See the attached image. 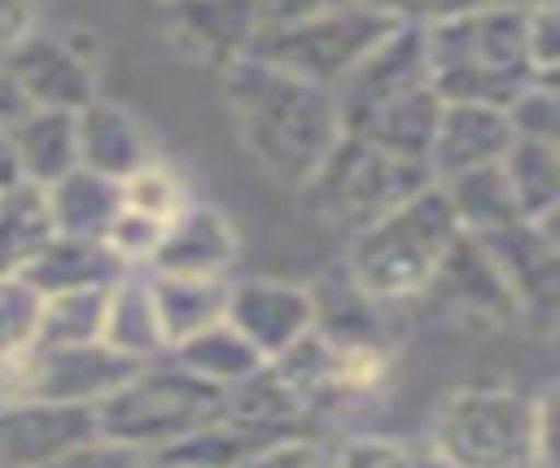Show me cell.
Listing matches in <instances>:
<instances>
[{
  "instance_id": "6da1fadb",
  "label": "cell",
  "mask_w": 560,
  "mask_h": 468,
  "mask_svg": "<svg viewBox=\"0 0 560 468\" xmlns=\"http://www.w3.org/2000/svg\"><path fill=\"white\" fill-rule=\"evenodd\" d=\"M228 105L249 153L280 179L306 184L341 136L332 87L284 74L258 57L228 66Z\"/></svg>"
},
{
  "instance_id": "7a4b0ae2",
  "label": "cell",
  "mask_w": 560,
  "mask_h": 468,
  "mask_svg": "<svg viewBox=\"0 0 560 468\" xmlns=\"http://www.w3.org/2000/svg\"><path fill=\"white\" fill-rule=\"evenodd\" d=\"M433 87L442 101L508 105L547 70L534 61V9L481 4L429 26Z\"/></svg>"
},
{
  "instance_id": "3957f363",
  "label": "cell",
  "mask_w": 560,
  "mask_h": 468,
  "mask_svg": "<svg viewBox=\"0 0 560 468\" xmlns=\"http://www.w3.org/2000/svg\"><path fill=\"white\" fill-rule=\"evenodd\" d=\"M459 219L451 210L446 188L433 179L376 223L350 236L346 276L376 302H402L429 289L442 254L451 249Z\"/></svg>"
},
{
  "instance_id": "277c9868",
  "label": "cell",
  "mask_w": 560,
  "mask_h": 468,
  "mask_svg": "<svg viewBox=\"0 0 560 468\" xmlns=\"http://www.w3.org/2000/svg\"><path fill=\"white\" fill-rule=\"evenodd\" d=\"M433 179L438 175L429 162L389 153V149L372 144L368 136L341 131L337 144L328 149V157L302 184V192H306V206L324 223L346 227L354 236L359 227L376 223L381 214H389L394 206H402L407 197L429 188Z\"/></svg>"
},
{
  "instance_id": "5b68a950",
  "label": "cell",
  "mask_w": 560,
  "mask_h": 468,
  "mask_svg": "<svg viewBox=\"0 0 560 468\" xmlns=\"http://www.w3.org/2000/svg\"><path fill=\"white\" fill-rule=\"evenodd\" d=\"M219 416H223V385L188 372L184 363L158 367L153 359L131 381H122L109 398L96 402L101 437L131 446L144 459L162 442H171L206 420H219Z\"/></svg>"
},
{
  "instance_id": "8992f818",
  "label": "cell",
  "mask_w": 560,
  "mask_h": 468,
  "mask_svg": "<svg viewBox=\"0 0 560 468\" xmlns=\"http://www.w3.org/2000/svg\"><path fill=\"white\" fill-rule=\"evenodd\" d=\"M394 26H398L394 13H385L368 0H350L332 13L311 17V22L258 26L249 57L284 70V74H298L306 83L337 87Z\"/></svg>"
},
{
  "instance_id": "52a82bcc",
  "label": "cell",
  "mask_w": 560,
  "mask_h": 468,
  "mask_svg": "<svg viewBox=\"0 0 560 468\" xmlns=\"http://www.w3.org/2000/svg\"><path fill=\"white\" fill-rule=\"evenodd\" d=\"M542 442V416L512 389H464L442 402L433 420V446L451 464L499 468L529 464Z\"/></svg>"
},
{
  "instance_id": "ba28073f",
  "label": "cell",
  "mask_w": 560,
  "mask_h": 468,
  "mask_svg": "<svg viewBox=\"0 0 560 468\" xmlns=\"http://www.w3.org/2000/svg\"><path fill=\"white\" fill-rule=\"evenodd\" d=\"M433 83V52H429V26L416 22H398L337 87V114H341V131H354L372 109H381L385 101Z\"/></svg>"
},
{
  "instance_id": "9c48e42d",
  "label": "cell",
  "mask_w": 560,
  "mask_h": 468,
  "mask_svg": "<svg viewBox=\"0 0 560 468\" xmlns=\"http://www.w3.org/2000/svg\"><path fill=\"white\" fill-rule=\"evenodd\" d=\"M96 437H101V424H96V407L88 402L18 398L0 407V464L74 459Z\"/></svg>"
},
{
  "instance_id": "30bf717a",
  "label": "cell",
  "mask_w": 560,
  "mask_h": 468,
  "mask_svg": "<svg viewBox=\"0 0 560 468\" xmlns=\"http://www.w3.org/2000/svg\"><path fill=\"white\" fill-rule=\"evenodd\" d=\"M477 241L490 249V258L508 276L521 302V315L560 324V245L551 241V232L538 219H521L499 232H481Z\"/></svg>"
},
{
  "instance_id": "8fae6325",
  "label": "cell",
  "mask_w": 560,
  "mask_h": 468,
  "mask_svg": "<svg viewBox=\"0 0 560 468\" xmlns=\"http://www.w3.org/2000/svg\"><path fill=\"white\" fill-rule=\"evenodd\" d=\"M424 293H433L455 315H477V319H490V324L521 319V302H516L508 276L499 271L490 249L464 227L455 232V241L442 254V262H438V271H433Z\"/></svg>"
},
{
  "instance_id": "7c38bea8",
  "label": "cell",
  "mask_w": 560,
  "mask_h": 468,
  "mask_svg": "<svg viewBox=\"0 0 560 468\" xmlns=\"http://www.w3.org/2000/svg\"><path fill=\"white\" fill-rule=\"evenodd\" d=\"M0 66L18 79V87L26 92L31 105L44 109H83L96 101L92 87V66L83 52H74L61 39L48 35H22L18 44H9L0 52Z\"/></svg>"
},
{
  "instance_id": "4fadbf2b",
  "label": "cell",
  "mask_w": 560,
  "mask_h": 468,
  "mask_svg": "<svg viewBox=\"0 0 560 468\" xmlns=\"http://www.w3.org/2000/svg\"><path fill=\"white\" fill-rule=\"evenodd\" d=\"M228 319L267 359H276L284 346L315 328V293L284 280H241L228 284Z\"/></svg>"
},
{
  "instance_id": "5bb4252c",
  "label": "cell",
  "mask_w": 560,
  "mask_h": 468,
  "mask_svg": "<svg viewBox=\"0 0 560 468\" xmlns=\"http://www.w3.org/2000/svg\"><path fill=\"white\" fill-rule=\"evenodd\" d=\"M516 131L503 105H477V101H446L433 149H429V166L438 179H451L459 171L472 166H490L503 162V153L512 149Z\"/></svg>"
},
{
  "instance_id": "9a60e30c",
  "label": "cell",
  "mask_w": 560,
  "mask_h": 468,
  "mask_svg": "<svg viewBox=\"0 0 560 468\" xmlns=\"http://www.w3.org/2000/svg\"><path fill=\"white\" fill-rule=\"evenodd\" d=\"M131 267L114 254V245L105 236H74V232H52L44 241V249L22 267V276L44 297L74 293V289H109Z\"/></svg>"
},
{
  "instance_id": "2e32d148",
  "label": "cell",
  "mask_w": 560,
  "mask_h": 468,
  "mask_svg": "<svg viewBox=\"0 0 560 468\" xmlns=\"http://www.w3.org/2000/svg\"><path fill=\"white\" fill-rule=\"evenodd\" d=\"M175 39L219 66L249 57L258 35V0H171Z\"/></svg>"
},
{
  "instance_id": "e0dca14e",
  "label": "cell",
  "mask_w": 560,
  "mask_h": 468,
  "mask_svg": "<svg viewBox=\"0 0 560 468\" xmlns=\"http://www.w3.org/2000/svg\"><path fill=\"white\" fill-rule=\"evenodd\" d=\"M232 254H236V236L228 227V219L219 210H206V206H184L153 258H149V271H162V276H223L232 267Z\"/></svg>"
},
{
  "instance_id": "ac0fdd59",
  "label": "cell",
  "mask_w": 560,
  "mask_h": 468,
  "mask_svg": "<svg viewBox=\"0 0 560 468\" xmlns=\"http://www.w3.org/2000/svg\"><path fill=\"white\" fill-rule=\"evenodd\" d=\"M9 140L18 149L22 175L31 184H57L66 171L79 166V114L74 109H44L31 105L13 127Z\"/></svg>"
},
{
  "instance_id": "d6986e66",
  "label": "cell",
  "mask_w": 560,
  "mask_h": 468,
  "mask_svg": "<svg viewBox=\"0 0 560 468\" xmlns=\"http://www.w3.org/2000/svg\"><path fill=\"white\" fill-rule=\"evenodd\" d=\"M442 109H446V101L438 96L433 83H424V87H411V92L385 101L381 109H372L354 127V136H368L372 144H381L389 153L429 162V149H433V136H438Z\"/></svg>"
},
{
  "instance_id": "ffe728a7",
  "label": "cell",
  "mask_w": 560,
  "mask_h": 468,
  "mask_svg": "<svg viewBox=\"0 0 560 468\" xmlns=\"http://www.w3.org/2000/svg\"><path fill=\"white\" fill-rule=\"evenodd\" d=\"M79 162L101 171V175H114V179L136 175L149 162V144H144L140 122L127 109L105 105V101L83 105L79 109Z\"/></svg>"
},
{
  "instance_id": "44dd1931",
  "label": "cell",
  "mask_w": 560,
  "mask_h": 468,
  "mask_svg": "<svg viewBox=\"0 0 560 468\" xmlns=\"http://www.w3.org/2000/svg\"><path fill=\"white\" fill-rule=\"evenodd\" d=\"M105 341L140 363L158 359L166 346L158 302H153V276L149 271H127L109 284V311H105Z\"/></svg>"
},
{
  "instance_id": "7402d4cb",
  "label": "cell",
  "mask_w": 560,
  "mask_h": 468,
  "mask_svg": "<svg viewBox=\"0 0 560 468\" xmlns=\"http://www.w3.org/2000/svg\"><path fill=\"white\" fill-rule=\"evenodd\" d=\"M48 206H52V223L57 232H74V236H105L109 223L118 219L122 201V179L101 175L92 166H74L66 171L57 184H48Z\"/></svg>"
},
{
  "instance_id": "603a6c76",
  "label": "cell",
  "mask_w": 560,
  "mask_h": 468,
  "mask_svg": "<svg viewBox=\"0 0 560 468\" xmlns=\"http://www.w3.org/2000/svg\"><path fill=\"white\" fill-rule=\"evenodd\" d=\"M153 276V302L166 332V346H179L184 337L219 324L228 315V284L223 276Z\"/></svg>"
},
{
  "instance_id": "cb8c5ba5",
  "label": "cell",
  "mask_w": 560,
  "mask_h": 468,
  "mask_svg": "<svg viewBox=\"0 0 560 468\" xmlns=\"http://www.w3.org/2000/svg\"><path fill=\"white\" fill-rule=\"evenodd\" d=\"M451 197V210L459 219L464 232H499L508 223H521L525 210L512 192V179L503 171V162H490V166H472V171H459L451 179H438Z\"/></svg>"
},
{
  "instance_id": "d4e9b609",
  "label": "cell",
  "mask_w": 560,
  "mask_h": 468,
  "mask_svg": "<svg viewBox=\"0 0 560 468\" xmlns=\"http://www.w3.org/2000/svg\"><path fill=\"white\" fill-rule=\"evenodd\" d=\"M171 354H175V363H184L188 372H197V376H206V381H214L223 389L236 385V381H245V376H254L267 363V354L228 315L219 324L184 337L179 346H171Z\"/></svg>"
},
{
  "instance_id": "484cf974",
  "label": "cell",
  "mask_w": 560,
  "mask_h": 468,
  "mask_svg": "<svg viewBox=\"0 0 560 468\" xmlns=\"http://www.w3.org/2000/svg\"><path fill=\"white\" fill-rule=\"evenodd\" d=\"M57 232L52 223V206H48V188L44 184H13L0 192V276H18L39 249L44 241Z\"/></svg>"
},
{
  "instance_id": "4316f807",
  "label": "cell",
  "mask_w": 560,
  "mask_h": 468,
  "mask_svg": "<svg viewBox=\"0 0 560 468\" xmlns=\"http://www.w3.org/2000/svg\"><path fill=\"white\" fill-rule=\"evenodd\" d=\"M503 171L512 179V192H516L525 219H538L560 201V153H556V140L516 136L512 149L503 153Z\"/></svg>"
},
{
  "instance_id": "83f0119b",
  "label": "cell",
  "mask_w": 560,
  "mask_h": 468,
  "mask_svg": "<svg viewBox=\"0 0 560 468\" xmlns=\"http://www.w3.org/2000/svg\"><path fill=\"white\" fill-rule=\"evenodd\" d=\"M105 311H109V289H74V293L44 297L35 346H88V341H105Z\"/></svg>"
},
{
  "instance_id": "f1b7e54d",
  "label": "cell",
  "mask_w": 560,
  "mask_h": 468,
  "mask_svg": "<svg viewBox=\"0 0 560 468\" xmlns=\"http://www.w3.org/2000/svg\"><path fill=\"white\" fill-rule=\"evenodd\" d=\"M39 311H44V293L22 271L0 276V359H13L35 346Z\"/></svg>"
},
{
  "instance_id": "f546056e",
  "label": "cell",
  "mask_w": 560,
  "mask_h": 468,
  "mask_svg": "<svg viewBox=\"0 0 560 468\" xmlns=\"http://www.w3.org/2000/svg\"><path fill=\"white\" fill-rule=\"evenodd\" d=\"M122 201L136 206V210H144V214H153V219H166V223L188 206L179 179L171 171L153 166V162H144L136 175L122 179Z\"/></svg>"
},
{
  "instance_id": "4dcf8cb0",
  "label": "cell",
  "mask_w": 560,
  "mask_h": 468,
  "mask_svg": "<svg viewBox=\"0 0 560 468\" xmlns=\"http://www.w3.org/2000/svg\"><path fill=\"white\" fill-rule=\"evenodd\" d=\"M162 232H166V219H153V214L136 210V206H122L118 219L109 223L105 241L114 245V254H118L127 267H149V258H153Z\"/></svg>"
},
{
  "instance_id": "1f68e13d",
  "label": "cell",
  "mask_w": 560,
  "mask_h": 468,
  "mask_svg": "<svg viewBox=\"0 0 560 468\" xmlns=\"http://www.w3.org/2000/svg\"><path fill=\"white\" fill-rule=\"evenodd\" d=\"M508 118H512V131L516 136H534V140H556V122H560V105H556V92L538 79L529 87H521L508 105Z\"/></svg>"
},
{
  "instance_id": "d6a6232c",
  "label": "cell",
  "mask_w": 560,
  "mask_h": 468,
  "mask_svg": "<svg viewBox=\"0 0 560 468\" xmlns=\"http://www.w3.org/2000/svg\"><path fill=\"white\" fill-rule=\"evenodd\" d=\"M385 13H394L398 22H416V26H433L442 17H455V13H468V9H481L490 0H368Z\"/></svg>"
},
{
  "instance_id": "836d02e7",
  "label": "cell",
  "mask_w": 560,
  "mask_h": 468,
  "mask_svg": "<svg viewBox=\"0 0 560 468\" xmlns=\"http://www.w3.org/2000/svg\"><path fill=\"white\" fill-rule=\"evenodd\" d=\"M350 0H258V22L262 26H293V22H311L319 13H332Z\"/></svg>"
},
{
  "instance_id": "e575fe53",
  "label": "cell",
  "mask_w": 560,
  "mask_h": 468,
  "mask_svg": "<svg viewBox=\"0 0 560 468\" xmlns=\"http://www.w3.org/2000/svg\"><path fill=\"white\" fill-rule=\"evenodd\" d=\"M31 17H35V0H0V52L22 35H31Z\"/></svg>"
},
{
  "instance_id": "d590c367",
  "label": "cell",
  "mask_w": 560,
  "mask_h": 468,
  "mask_svg": "<svg viewBox=\"0 0 560 468\" xmlns=\"http://www.w3.org/2000/svg\"><path fill=\"white\" fill-rule=\"evenodd\" d=\"M26 109H31L26 92H22V87H18V79H13V74L0 66V131H9V127H13V122L26 114Z\"/></svg>"
},
{
  "instance_id": "8d00e7d4",
  "label": "cell",
  "mask_w": 560,
  "mask_h": 468,
  "mask_svg": "<svg viewBox=\"0 0 560 468\" xmlns=\"http://www.w3.org/2000/svg\"><path fill=\"white\" fill-rule=\"evenodd\" d=\"M22 179H26V175H22L18 149H13L9 131H0V192H4V188H13V184H22Z\"/></svg>"
},
{
  "instance_id": "74e56055",
  "label": "cell",
  "mask_w": 560,
  "mask_h": 468,
  "mask_svg": "<svg viewBox=\"0 0 560 468\" xmlns=\"http://www.w3.org/2000/svg\"><path fill=\"white\" fill-rule=\"evenodd\" d=\"M337 459H346V464H359V459H402L394 446H385V442H350Z\"/></svg>"
}]
</instances>
